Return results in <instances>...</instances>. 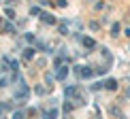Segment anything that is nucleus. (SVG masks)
Masks as SVG:
<instances>
[{
	"label": "nucleus",
	"mask_w": 130,
	"mask_h": 119,
	"mask_svg": "<svg viewBox=\"0 0 130 119\" xmlns=\"http://www.w3.org/2000/svg\"><path fill=\"white\" fill-rule=\"evenodd\" d=\"M28 94H30L28 85H26L24 81H19V87H17V91H15V100H26V98H28Z\"/></svg>",
	"instance_id": "nucleus-1"
},
{
	"label": "nucleus",
	"mask_w": 130,
	"mask_h": 119,
	"mask_svg": "<svg viewBox=\"0 0 130 119\" xmlns=\"http://www.w3.org/2000/svg\"><path fill=\"white\" fill-rule=\"evenodd\" d=\"M77 72H79V77H81V79H92V77H94V70H92V68H88V66L77 68Z\"/></svg>",
	"instance_id": "nucleus-2"
},
{
	"label": "nucleus",
	"mask_w": 130,
	"mask_h": 119,
	"mask_svg": "<svg viewBox=\"0 0 130 119\" xmlns=\"http://www.w3.org/2000/svg\"><path fill=\"white\" fill-rule=\"evenodd\" d=\"M66 74H68V68H66V66H62L60 70H58V74H56V77H58V79H64Z\"/></svg>",
	"instance_id": "nucleus-3"
},
{
	"label": "nucleus",
	"mask_w": 130,
	"mask_h": 119,
	"mask_svg": "<svg viewBox=\"0 0 130 119\" xmlns=\"http://www.w3.org/2000/svg\"><path fill=\"white\" fill-rule=\"evenodd\" d=\"M56 117H58V111L56 109H51L49 113H45V119H56Z\"/></svg>",
	"instance_id": "nucleus-4"
},
{
	"label": "nucleus",
	"mask_w": 130,
	"mask_h": 119,
	"mask_svg": "<svg viewBox=\"0 0 130 119\" xmlns=\"http://www.w3.org/2000/svg\"><path fill=\"white\" fill-rule=\"evenodd\" d=\"M43 21H45V24H56V19H53L51 15H43Z\"/></svg>",
	"instance_id": "nucleus-5"
},
{
	"label": "nucleus",
	"mask_w": 130,
	"mask_h": 119,
	"mask_svg": "<svg viewBox=\"0 0 130 119\" xmlns=\"http://www.w3.org/2000/svg\"><path fill=\"white\" fill-rule=\"evenodd\" d=\"M115 87H117V83H115L113 79H109V81H107V89H115Z\"/></svg>",
	"instance_id": "nucleus-6"
},
{
	"label": "nucleus",
	"mask_w": 130,
	"mask_h": 119,
	"mask_svg": "<svg viewBox=\"0 0 130 119\" xmlns=\"http://www.w3.org/2000/svg\"><path fill=\"white\" fill-rule=\"evenodd\" d=\"M83 45H85V47H94V45H96V43H94V41H92V38H83Z\"/></svg>",
	"instance_id": "nucleus-7"
},
{
	"label": "nucleus",
	"mask_w": 130,
	"mask_h": 119,
	"mask_svg": "<svg viewBox=\"0 0 130 119\" xmlns=\"http://www.w3.org/2000/svg\"><path fill=\"white\" fill-rule=\"evenodd\" d=\"M32 55H34V49H26V53H24V57H26V59H30Z\"/></svg>",
	"instance_id": "nucleus-8"
},
{
	"label": "nucleus",
	"mask_w": 130,
	"mask_h": 119,
	"mask_svg": "<svg viewBox=\"0 0 130 119\" xmlns=\"http://www.w3.org/2000/svg\"><path fill=\"white\" fill-rule=\"evenodd\" d=\"M13 119H26V113H21V111H17V113H15V115H13Z\"/></svg>",
	"instance_id": "nucleus-9"
},
{
	"label": "nucleus",
	"mask_w": 130,
	"mask_h": 119,
	"mask_svg": "<svg viewBox=\"0 0 130 119\" xmlns=\"http://www.w3.org/2000/svg\"><path fill=\"white\" fill-rule=\"evenodd\" d=\"M126 94H128V98H130V89H128V91H126Z\"/></svg>",
	"instance_id": "nucleus-10"
}]
</instances>
